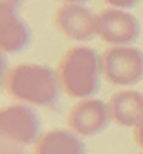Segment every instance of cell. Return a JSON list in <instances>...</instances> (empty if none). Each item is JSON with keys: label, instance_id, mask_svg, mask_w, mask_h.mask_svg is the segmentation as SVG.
<instances>
[{"label": "cell", "instance_id": "cell-4", "mask_svg": "<svg viewBox=\"0 0 143 154\" xmlns=\"http://www.w3.org/2000/svg\"><path fill=\"white\" fill-rule=\"evenodd\" d=\"M107 83L130 88L143 81V51L134 46H110L101 53Z\"/></svg>", "mask_w": 143, "mask_h": 154}, {"label": "cell", "instance_id": "cell-8", "mask_svg": "<svg viewBox=\"0 0 143 154\" xmlns=\"http://www.w3.org/2000/svg\"><path fill=\"white\" fill-rule=\"evenodd\" d=\"M107 103L112 121L121 127L136 128V125L143 118V94L138 90H117L108 97Z\"/></svg>", "mask_w": 143, "mask_h": 154}, {"label": "cell", "instance_id": "cell-10", "mask_svg": "<svg viewBox=\"0 0 143 154\" xmlns=\"http://www.w3.org/2000/svg\"><path fill=\"white\" fill-rule=\"evenodd\" d=\"M31 28L18 13L0 15V48L4 53L24 51L31 44Z\"/></svg>", "mask_w": 143, "mask_h": 154}, {"label": "cell", "instance_id": "cell-14", "mask_svg": "<svg viewBox=\"0 0 143 154\" xmlns=\"http://www.w3.org/2000/svg\"><path fill=\"white\" fill-rule=\"evenodd\" d=\"M134 141L143 149V118L139 119V123H138L136 128H134Z\"/></svg>", "mask_w": 143, "mask_h": 154}, {"label": "cell", "instance_id": "cell-1", "mask_svg": "<svg viewBox=\"0 0 143 154\" xmlns=\"http://www.w3.org/2000/svg\"><path fill=\"white\" fill-rule=\"evenodd\" d=\"M4 88L20 103L42 108L55 106L63 90L57 70L35 63H22L9 68L4 75Z\"/></svg>", "mask_w": 143, "mask_h": 154}, {"label": "cell", "instance_id": "cell-6", "mask_svg": "<svg viewBox=\"0 0 143 154\" xmlns=\"http://www.w3.org/2000/svg\"><path fill=\"white\" fill-rule=\"evenodd\" d=\"M97 37L110 46H132L139 38V22L127 9L105 8L97 13Z\"/></svg>", "mask_w": 143, "mask_h": 154}, {"label": "cell", "instance_id": "cell-11", "mask_svg": "<svg viewBox=\"0 0 143 154\" xmlns=\"http://www.w3.org/2000/svg\"><path fill=\"white\" fill-rule=\"evenodd\" d=\"M24 0H0V15H9V13H18L22 8Z\"/></svg>", "mask_w": 143, "mask_h": 154}, {"label": "cell", "instance_id": "cell-3", "mask_svg": "<svg viewBox=\"0 0 143 154\" xmlns=\"http://www.w3.org/2000/svg\"><path fill=\"white\" fill-rule=\"evenodd\" d=\"M0 134L2 141L17 145H35L42 136V119L35 108L24 103H15L2 108L0 114Z\"/></svg>", "mask_w": 143, "mask_h": 154}, {"label": "cell", "instance_id": "cell-13", "mask_svg": "<svg viewBox=\"0 0 143 154\" xmlns=\"http://www.w3.org/2000/svg\"><path fill=\"white\" fill-rule=\"evenodd\" d=\"M2 154H26V147L9 143V141H2Z\"/></svg>", "mask_w": 143, "mask_h": 154}, {"label": "cell", "instance_id": "cell-12", "mask_svg": "<svg viewBox=\"0 0 143 154\" xmlns=\"http://www.w3.org/2000/svg\"><path fill=\"white\" fill-rule=\"evenodd\" d=\"M103 2L108 6V8H117V9H130V8H134L139 0H103Z\"/></svg>", "mask_w": 143, "mask_h": 154}, {"label": "cell", "instance_id": "cell-5", "mask_svg": "<svg viewBox=\"0 0 143 154\" xmlns=\"http://www.w3.org/2000/svg\"><path fill=\"white\" fill-rule=\"evenodd\" d=\"M110 121L112 116L108 110V103L95 97L77 101L66 116L68 128L81 138H94L105 132Z\"/></svg>", "mask_w": 143, "mask_h": 154}, {"label": "cell", "instance_id": "cell-15", "mask_svg": "<svg viewBox=\"0 0 143 154\" xmlns=\"http://www.w3.org/2000/svg\"><path fill=\"white\" fill-rule=\"evenodd\" d=\"M59 2H63V4H85L88 0H59Z\"/></svg>", "mask_w": 143, "mask_h": 154}, {"label": "cell", "instance_id": "cell-2", "mask_svg": "<svg viewBox=\"0 0 143 154\" xmlns=\"http://www.w3.org/2000/svg\"><path fill=\"white\" fill-rule=\"evenodd\" d=\"M55 70L63 92L73 99H90L101 90L103 59L90 46L70 48L61 57Z\"/></svg>", "mask_w": 143, "mask_h": 154}, {"label": "cell", "instance_id": "cell-16", "mask_svg": "<svg viewBox=\"0 0 143 154\" xmlns=\"http://www.w3.org/2000/svg\"><path fill=\"white\" fill-rule=\"evenodd\" d=\"M139 154H143V152H139Z\"/></svg>", "mask_w": 143, "mask_h": 154}, {"label": "cell", "instance_id": "cell-7", "mask_svg": "<svg viewBox=\"0 0 143 154\" xmlns=\"http://www.w3.org/2000/svg\"><path fill=\"white\" fill-rule=\"evenodd\" d=\"M55 28L77 42H88L97 35V13L85 4H63L53 15Z\"/></svg>", "mask_w": 143, "mask_h": 154}, {"label": "cell", "instance_id": "cell-9", "mask_svg": "<svg viewBox=\"0 0 143 154\" xmlns=\"http://www.w3.org/2000/svg\"><path fill=\"white\" fill-rule=\"evenodd\" d=\"M31 154H86V145L70 128H53L42 132Z\"/></svg>", "mask_w": 143, "mask_h": 154}]
</instances>
